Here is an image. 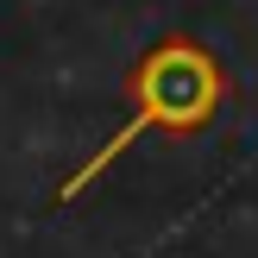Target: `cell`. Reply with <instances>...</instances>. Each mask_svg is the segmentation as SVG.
I'll return each instance as SVG.
<instances>
[{
  "label": "cell",
  "instance_id": "1",
  "mask_svg": "<svg viewBox=\"0 0 258 258\" xmlns=\"http://www.w3.org/2000/svg\"><path fill=\"white\" fill-rule=\"evenodd\" d=\"M126 88H133V120H126L88 164L70 170L63 202H76L126 145H133V139H145L151 126H176V133H183V126H202L214 107H221V70H214V57L202 44H189V38H164V44H151L145 57H139V70H133Z\"/></svg>",
  "mask_w": 258,
  "mask_h": 258
}]
</instances>
